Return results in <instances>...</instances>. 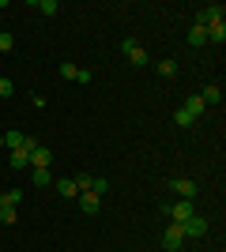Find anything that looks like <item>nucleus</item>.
Masks as SVG:
<instances>
[{
	"label": "nucleus",
	"instance_id": "f3484780",
	"mask_svg": "<svg viewBox=\"0 0 226 252\" xmlns=\"http://www.w3.org/2000/svg\"><path fill=\"white\" fill-rule=\"evenodd\" d=\"M159 75L162 79H173L177 75V61H159Z\"/></svg>",
	"mask_w": 226,
	"mask_h": 252
},
{
	"label": "nucleus",
	"instance_id": "412c9836",
	"mask_svg": "<svg viewBox=\"0 0 226 252\" xmlns=\"http://www.w3.org/2000/svg\"><path fill=\"white\" fill-rule=\"evenodd\" d=\"M61 79H79V68H75L72 61H65L61 64Z\"/></svg>",
	"mask_w": 226,
	"mask_h": 252
},
{
	"label": "nucleus",
	"instance_id": "5701e85b",
	"mask_svg": "<svg viewBox=\"0 0 226 252\" xmlns=\"http://www.w3.org/2000/svg\"><path fill=\"white\" fill-rule=\"evenodd\" d=\"M11 49H15V38L4 31V34H0V53H11Z\"/></svg>",
	"mask_w": 226,
	"mask_h": 252
},
{
	"label": "nucleus",
	"instance_id": "4be33fe9",
	"mask_svg": "<svg viewBox=\"0 0 226 252\" xmlns=\"http://www.w3.org/2000/svg\"><path fill=\"white\" fill-rule=\"evenodd\" d=\"M75 181V189H79V192H91V181H95V177H91V173H79V177H72Z\"/></svg>",
	"mask_w": 226,
	"mask_h": 252
},
{
	"label": "nucleus",
	"instance_id": "cd10ccee",
	"mask_svg": "<svg viewBox=\"0 0 226 252\" xmlns=\"http://www.w3.org/2000/svg\"><path fill=\"white\" fill-rule=\"evenodd\" d=\"M0 222H4V207H0Z\"/></svg>",
	"mask_w": 226,
	"mask_h": 252
},
{
	"label": "nucleus",
	"instance_id": "f03ea898",
	"mask_svg": "<svg viewBox=\"0 0 226 252\" xmlns=\"http://www.w3.org/2000/svg\"><path fill=\"white\" fill-rule=\"evenodd\" d=\"M181 245H185V230H181V222H170V226L162 230V249L177 252Z\"/></svg>",
	"mask_w": 226,
	"mask_h": 252
},
{
	"label": "nucleus",
	"instance_id": "39448f33",
	"mask_svg": "<svg viewBox=\"0 0 226 252\" xmlns=\"http://www.w3.org/2000/svg\"><path fill=\"white\" fill-rule=\"evenodd\" d=\"M170 189L177 192L181 200H193V196H196V181H193V177H173V181H170Z\"/></svg>",
	"mask_w": 226,
	"mask_h": 252
},
{
	"label": "nucleus",
	"instance_id": "423d86ee",
	"mask_svg": "<svg viewBox=\"0 0 226 252\" xmlns=\"http://www.w3.org/2000/svg\"><path fill=\"white\" fill-rule=\"evenodd\" d=\"M49 162H53V151L45 147V143H38V147L31 151V166L34 169H49Z\"/></svg>",
	"mask_w": 226,
	"mask_h": 252
},
{
	"label": "nucleus",
	"instance_id": "4468645a",
	"mask_svg": "<svg viewBox=\"0 0 226 252\" xmlns=\"http://www.w3.org/2000/svg\"><path fill=\"white\" fill-rule=\"evenodd\" d=\"M19 200H23V192H19V189H8V192H0V207H15Z\"/></svg>",
	"mask_w": 226,
	"mask_h": 252
},
{
	"label": "nucleus",
	"instance_id": "6ab92c4d",
	"mask_svg": "<svg viewBox=\"0 0 226 252\" xmlns=\"http://www.w3.org/2000/svg\"><path fill=\"white\" fill-rule=\"evenodd\" d=\"M173 121H177V128H193V125H196V117L185 113V109H177V113H173Z\"/></svg>",
	"mask_w": 226,
	"mask_h": 252
},
{
	"label": "nucleus",
	"instance_id": "9d476101",
	"mask_svg": "<svg viewBox=\"0 0 226 252\" xmlns=\"http://www.w3.org/2000/svg\"><path fill=\"white\" fill-rule=\"evenodd\" d=\"M200 98H204V105H219V102H223V91H219V83H207L204 91H200Z\"/></svg>",
	"mask_w": 226,
	"mask_h": 252
},
{
	"label": "nucleus",
	"instance_id": "7ed1b4c3",
	"mask_svg": "<svg viewBox=\"0 0 226 252\" xmlns=\"http://www.w3.org/2000/svg\"><path fill=\"white\" fill-rule=\"evenodd\" d=\"M223 4H207V8H200V11H196V27H204V31H207V27H211V23H223Z\"/></svg>",
	"mask_w": 226,
	"mask_h": 252
},
{
	"label": "nucleus",
	"instance_id": "393cba45",
	"mask_svg": "<svg viewBox=\"0 0 226 252\" xmlns=\"http://www.w3.org/2000/svg\"><path fill=\"white\" fill-rule=\"evenodd\" d=\"M15 94V87H11V79H0V98H11Z\"/></svg>",
	"mask_w": 226,
	"mask_h": 252
},
{
	"label": "nucleus",
	"instance_id": "f8f14e48",
	"mask_svg": "<svg viewBox=\"0 0 226 252\" xmlns=\"http://www.w3.org/2000/svg\"><path fill=\"white\" fill-rule=\"evenodd\" d=\"M181 109H185V113H193V117H196V121H200V117H204V109H207V105H204V98L196 94V98H189V102H185V105H181Z\"/></svg>",
	"mask_w": 226,
	"mask_h": 252
},
{
	"label": "nucleus",
	"instance_id": "20e7f679",
	"mask_svg": "<svg viewBox=\"0 0 226 252\" xmlns=\"http://www.w3.org/2000/svg\"><path fill=\"white\" fill-rule=\"evenodd\" d=\"M166 211H170V219H173V222H189V219L196 215V211H193V200H177V203H170Z\"/></svg>",
	"mask_w": 226,
	"mask_h": 252
},
{
	"label": "nucleus",
	"instance_id": "aec40b11",
	"mask_svg": "<svg viewBox=\"0 0 226 252\" xmlns=\"http://www.w3.org/2000/svg\"><path fill=\"white\" fill-rule=\"evenodd\" d=\"M38 11H42V15H57L61 4H57V0H38Z\"/></svg>",
	"mask_w": 226,
	"mask_h": 252
},
{
	"label": "nucleus",
	"instance_id": "a211bd4d",
	"mask_svg": "<svg viewBox=\"0 0 226 252\" xmlns=\"http://www.w3.org/2000/svg\"><path fill=\"white\" fill-rule=\"evenodd\" d=\"M31 177H34V185H38V189H49V185H53V177H49V169H34Z\"/></svg>",
	"mask_w": 226,
	"mask_h": 252
},
{
	"label": "nucleus",
	"instance_id": "b1692460",
	"mask_svg": "<svg viewBox=\"0 0 226 252\" xmlns=\"http://www.w3.org/2000/svg\"><path fill=\"white\" fill-rule=\"evenodd\" d=\"M106 189H109V181H106V177H95V181H91V192H98V196H102Z\"/></svg>",
	"mask_w": 226,
	"mask_h": 252
},
{
	"label": "nucleus",
	"instance_id": "a878e982",
	"mask_svg": "<svg viewBox=\"0 0 226 252\" xmlns=\"http://www.w3.org/2000/svg\"><path fill=\"white\" fill-rule=\"evenodd\" d=\"M4 222H8V226H11V222H19V215H15V207H4Z\"/></svg>",
	"mask_w": 226,
	"mask_h": 252
},
{
	"label": "nucleus",
	"instance_id": "f257e3e1",
	"mask_svg": "<svg viewBox=\"0 0 226 252\" xmlns=\"http://www.w3.org/2000/svg\"><path fill=\"white\" fill-rule=\"evenodd\" d=\"M121 53H125L129 64H136V68H147V64H151V53L143 49L140 42H132V38H129V42H121Z\"/></svg>",
	"mask_w": 226,
	"mask_h": 252
},
{
	"label": "nucleus",
	"instance_id": "2eb2a0df",
	"mask_svg": "<svg viewBox=\"0 0 226 252\" xmlns=\"http://www.w3.org/2000/svg\"><path fill=\"white\" fill-rule=\"evenodd\" d=\"M189 45H207V31H204V27H196V23H193V31H189Z\"/></svg>",
	"mask_w": 226,
	"mask_h": 252
},
{
	"label": "nucleus",
	"instance_id": "0eeeda50",
	"mask_svg": "<svg viewBox=\"0 0 226 252\" xmlns=\"http://www.w3.org/2000/svg\"><path fill=\"white\" fill-rule=\"evenodd\" d=\"M181 230H185V237H204V233H207V219L193 215L189 222H181Z\"/></svg>",
	"mask_w": 226,
	"mask_h": 252
},
{
	"label": "nucleus",
	"instance_id": "ddd939ff",
	"mask_svg": "<svg viewBox=\"0 0 226 252\" xmlns=\"http://www.w3.org/2000/svg\"><path fill=\"white\" fill-rule=\"evenodd\" d=\"M207 42H219V45L226 42V23H211L207 27Z\"/></svg>",
	"mask_w": 226,
	"mask_h": 252
},
{
	"label": "nucleus",
	"instance_id": "1a4fd4ad",
	"mask_svg": "<svg viewBox=\"0 0 226 252\" xmlns=\"http://www.w3.org/2000/svg\"><path fill=\"white\" fill-rule=\"evenodd\" d=\"M8 166H11V169L31 166V151H27V147H15V151H8Z\"/></svg>",
	"mask_w": 226,
	"mask_h": 252
},
{
	"label": "nucleus",
	"instance_id": "6e6552de",
	"mask_svg": "<svg viewBox=\"0 0 226 252\" xmlns=\"http://www.w3.org/2000/svg\"><path fill=\"white\" fill-rule=\"evenodd\" d=\"M79 207H83V215H95L102 207V196L98 192H79Z\"/></svg>",
	"mask_w": 226,
	"mask_h": 252
},
{
	"label": "nucleus",
	"instance_id": "dca6fc26",
	"mask_svg": "<svg viewBox=\"0 0 226 252\" xmlns=\"http://www.w3.org/2000/svg\"><path fill=\"white\" fill-rule=\"evenodd\" d=\"M23 139H27V132H8V136H4V147L15 151V147H23Z\"/></svg>",
	"mask_w": 226,
	"mask_h": 252
},
{
	"label": "nucleus",
	"instance_id": "9b49d317",
	"mask_svg": "<svg viewBox=\"0 0 226 252\" xmlns=\"http://www.w3.org/2000/svg\"><path fill=\"white\" fill-rule=\"evenodd\" d=\"M53 189L65 196V200H72V196H79V189H75V181L72 177H65V181H53Z\"/></svg>",
	"mask_w": 226,
	"mask_h": 252
},
{
	"label": "nucleus",
	"instance_id": "bb28decb",
	"mask_svg": "<svg viewBox=\"0 0 226 252\" xmlns=\"http://www.w3.org/2000/svg\"><path fill=\"white\" fill-rule=\"evenodd\" d=\"M0 151H4V132H0Z\"/></svg>",
	"mask_w": 226,
	"mask_h": 252
}]
</instances>
